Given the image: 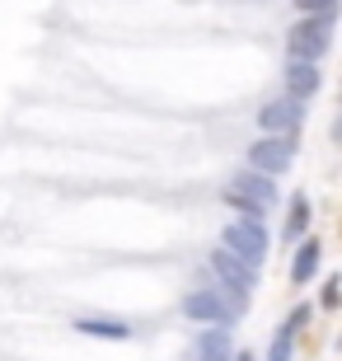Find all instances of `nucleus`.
Instances as JSON below:
<instances>
[{
  "instance_id": "obj_1",
  "label": "nucleus",
  "mask_w": 342,
  "mask_h": 361,
  "mask_svg": "<svg viewBox=\"0 0 342 361\" xmlns=\"http://www.w3.org/2000/svg\"><path fill=\"white\" fill-rule=\"evenodd\" d=\"M225 202H230L239 216H258V221H263V216L276 207V183H272V174H263V169L235 174L230 183H225Z\"/></svg>"
},
{
  "instance_id": "obj_2",
  "label": "nucleus",
  "mask_w": 342,
  "mask_h": 361,
  "mask_svg": "<svg viewBox=\"0 0 342 361\" xmlns=\"http://www.w3.org/2000/svg\"><path fill=\"white\" fill-rule=\"evenodd\" d=\"M333 14H338V10L305 14L300 24H295V28L286 33L291 56H300V61H319V56L329 52V42H333Z\"/></svg>"
},
{
  "instance_id": "obj_3",
  "label": "nucleus",
  "mask_w": 342,
  "mask_h": 361,
  "mask_svg": "<svg viewBox=\"0 0 342 361\" xmlns=\"http://www.w3.org/2000/svg\"><path fill=\"white\" fill-rule=\"evenodd\" d=\"M221 244L235 258L253 263V268L267 258V230H263V221H258V216H235V221L221 230Z\"/></svg>"
},
{
  "instance_id": "obj_4",
  "label": "nucleus",
  "mask_w": 342,
  "mask_h": 361,
  "mask_svg": "<svg viewBox=\"0 0 342 361\" xmlns=\"http://www.w3.org/2000/svg\"><path fill=\"white\" fill-rule=\"evenodd\" d=\"M183 314L193 324H230L235 314H244V295H221L216 286H197V291H188L183 300Z\"/></svg>"
},
{
  "instance_id": "obj_5",
  "label": "nucleus",
  "mask_w": 342,
  "mask_h": 361,
  "mask_svg": "<svg viewBox=\"0 0 342 361\" xmlns=\"http://www.w3.org/2000/svg\"><path fill=\"white\" fill-rule=\"evenodd\" d=\"M300 118H305V99H295V94L272 99V104L258 108V127H263L267 136H291L295 127H300Z\"/></svg>"
},
{
  "instance_id": "obj_6",
  "label": "nucleus",
  "mask_w": 342,
  "mask_h": 361,
  "mask_svg": "<svg viewBox=\"0 0 342 361\" xmlns=\"http://www.w3.org/2000/svg\"><path fill=\"white\" fill-rule=\"evenodd\" d=\"M291 160H295V141H291V136H263V141H253V150H249V164L263 169V174H286Z\"/></svg>"
},
{
  "instance_id": "obj_7",
  "label": "nucleus",
  "mask_w": 342,
  "mask_h": 361,
  "mask_svg": "<svg viewBox=\"0 0 342 361\" xmlns=\"http://www.w3.org/2000/svg\"><path fill=\"white\" fill-rule=\"evenodd\" d=\"M211 272H216L225 286H235V295H244V300H249V291L258 286V277H253V263L235 258L230 249H216V254H211Z\"/></svg>"
},
{
  "instance_id": "obj_8",
  "label": "nucleus",
  "mask_w": 342,
  "mask_h": 361,
  "mask_svg": "<svg viewBox=\"0 0 342 361\" xmlns=\"http://www.w3.org/2000/svg\"><path fill=\"white\" fill-rule=\"evenodd\" d=\"M305 324H310V305H295V310L286 314V324L276 329L272 348H267V361H291V343H295V334H300Z\"/></svg>"
},
{
  "instance_id": "obj_9",
  "label": "nucleus",
  "mask_w": 342,
  "mask_h": 361,
  "mask_svg": "<svg viewBox=\"0 0 342 361\" xmlns=\"http://www.w3.org/2000/svg\"><path fill=\"white\" fill-rule=\"evenodd\" d=\"M197 357L202 361H230L235 348H230V324H207L197 334Z\"/></svg>"
},
{
  "instance_id": "obj_10",
  "label": "nucleus",
  "mask_w": 342,
  "mask_h": 361,
  "mask_svg": "<svg viewBox=\"0 0 342 361\" xmlns=\"http://www.w3.org/2000/svg\"><path fill=\"white\" fill-rule=\"evenodd\" d=\"M314 90H319V66H314V61H300V56H291V66H286V94L310 99Z\"/></svg>"
},
{
  "instance_id": "obj_11",
  "label": "nucleus",
  "mask_w": 342,
  "mask_h": 361,
  "mask_svg": "<svg viewBox=\"0 0 342 361\" xmlns=\"http://www.w3.org/2000/svg\"><path fill=\"white\" fill-rule=\"evenodd\" d=\"M314 272H319V244H314V240H305L300 249H295V263H291V277H295V281L305 286V281L314 277Z\"/></svg>"
},
{
  "instance_id": "obj_12",
  "label": "nucleus",
  "mask_w": 342,
  "mask_h": 361,
  "mask_svg": "<svg viewBox=\"0 0 342 361\" xmlns=\"http://www.w3.org/2000/svg\"><path fill=\"white\" fill-rule=\"evenodd\" d=\"M75 329L90 338H127L132 334V324H122V319H75Z\"/></svg>"
},
{
  "instance_id": "obj_13",
  "label": "nucleus",
  "mask_w": 342,
  "mask_h": 361,
  "mask_svg": "<svg viewBox=\"0 0 342 361\" xmlns=\"http://www.w3.org/2000/svg\"><path fill=\"white\" fill-rule=\"evenodd\" d=\"M310 197H305V192H295V197H291V216H286V240H300L305 235V226H310Z\"/></svg>"
},
{
  "instance_id": "obj_14",
  "label": "nucleus",
  "mask_w": 342,
  "mask_h": 361,
  "mask_svg": "<svg viewBox=\"0 0 342 361\" xmlns=\"http://www.w3.org/2000/svg\"><path fill=\"white\" fill-rule=\"evenodd\" d=\"M324 305H329V310H338V305H342V277H333L329 286H324Z\"/></svg>"
},
{
  "instance_id": "obj_15",
  "label": "nucleus",
  "mask_w": 342,
  "mask_h": 361,
  "mask_svg": "<svg viewBox=\"0 0 342 361\" xmlns=\"http://www.w3.org/2000/svg\"><path fill=\"white\" fill-rule=\"evenodd\" d=\"M300 14H324V10H338V0H295Z\"/></svg>"
},
{
  "instance_id": "obj_16",
  "label": "nucleus",
  "mask_w": 342,
  "mask_h": 361,
  "mask_svg": "<svg viewBox=\"0 0 342 361\" xmlns=\"http://www.w3.org/2000/svg\"><path fill=\"white\" fill-rule=\"evenodd\" d=\"M235 361H253V357H249V352H235Z\"/></svg>"
}]
</instances>
